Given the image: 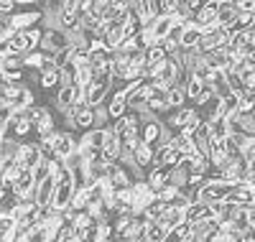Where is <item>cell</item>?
<instances>
[{"instance_id":"obj_1","label":"cell","mask_w":255,"mask_h":242,"mask_svg":"<svg viewBox=\"0 0 255 242\" xmlns=\"http://www.w3.org/2000/svg\"><path fill=\"white\" fill-rule=\"evenodd\" d=\"M79 148H82L79 133H61V130H59V135H56V140H54V145H51L49 156L56 158V161H64V158H69L72 153L79 150Z\"/></svg>"},{"instance_id":"obj_2","label":"cell","mask_w":255,"mask_h":242,"mask_svg":"<svg viewBox=\"0 0 255 242\" xmlns=\"http://www.w3.org/2000/svg\"><path fill=\"white\" fill-rule=\"evenodd\" d=\"M15 161H18L20 168L33 171L41 161H44V153L38 150V143H20L18 150H15Z\"/></svg>"},{"instance_id":"obj_3","label":"cell","mask_w":255,"mask_h":242,"mask_svg":"<svg viewBox=\"0 0 255 242\" xmlns=\"http://www.w3.org/2000/svg\"><path fill=\"white\" fill-rule=\"evenodd\" d=\"M0 74H3L8 82L10 79H20L23 77V56H15V54L0 56Z\"/></svg>"},{"instance_id":"obj_4","label":"cell","mask_w":255,"mask_h":242,"mask_svg":"<svg viewBox=\"0 0 255 242\" xmlns=\"http://www.w3.org/2000/svg\"><path fill=\"white\" fill-rule=\"evenodd\" d=\"M217 5H220V0H209V3L202 5V10L191 18V23L199 26L202 31L204 28H212V26H217Z\"/></svg>"},{"instance_id":"obj_5","label":"cell","mask_w":255,"mask_h":242,"mask_svg":"<svg viewBox=\"0 0 255 242\" xmlns=\"http://www.w3.org/2000/svg\"><path fill=\"white\" fill-rule=\"evenodd\" d=\"M79 100V87L77 84H69V87H61V90H56L54 95V107L59 110V113H69V107Z\"/></svg>"},{"instance_id":"obj_6","label":"cell","mask_w":255,"mask_h":242,"mask_svg":"<svg viewBox=\"0 0 255 242\" xmlns=\"http://www.w3.org/2000/svg\"><path fill=\"white\" fill-rule=\"evenodd\" d=\"M120 138H115L113 133H110V125H108V130H105V143H102V156H105V163H118V158H120Z\"/></svg>"},{"instance_id":"obj_7","label":"cell","mask_w":255,"mask_h":242,"mask_svg":"<svg viewBox=\"0 0 255 242\" xmlns=\"http://www.w3.org/2000/svg\"><path fill=\"white\" fill-rule=\"evenodd\" d=\"M253 219H255V207H250V209H238V214L232 217V222H230V227L235 230L238 235H243V232H250L253 230Z\"/></svg>"},{"instance_id":"obj_8","label":"cell","mask_w":255,"mask_h":242,"mask_svg":"<svg viewBox=\"0 0 255 242\" xmlns=\"http://www.w3.org/2000/svg\"><path fill=\"white\" fill-rule=\"evenodd\" d=\"M166 181H168V168H161V166H151V171L145 173V186L153 191V196L166 186Z\"/></svg>"},{"instance_id":"obj_9","label":"cell","mask_w":255,"mask_h":242,"mask_svg":"<svg viewBox=\"0 0 255 242\" xmlns=\"http://www.w3.org/2000/svg\"><path fill=\"white\" fill-rule=\"evenodd\" d=\"M238 13L235 8H232V0H220V5H217V26L222 28H232L238 23Z\"/></svg>"},{"instance_id":"obj_10","label":"cell","mask_w":255,"mask_h":242,"mask_svg":"<svg viewBox=\"0 0 255 242\" xmlns=\"http://www.w3.org/2000/svg\"><path fill=\"white\" fill-rule=\"evenodd\" d=\"M10 184H13V194H15V196H28L31 189H33V173L26 171V168H20L18 176H15Z\"/></svg>"},{"instance_id":"obj_11","label":"cell","mask_w":255,"mask_h":242,"mask_svg":"<svg viewBox=\"0 0 255 242\" xmlns=\"http://www.w3.org/2000/svg\"><path fill=\"white\" fill-rule=\"evenodd\" d=\"M130 158H133V163H135L140 171H145V168L153 166V150L148 148V145H143V143H138L135 150L130 153Z\"/></svg>"},{"instance_id":"obj_12","label":"cell","mask_w":255,"mask_h":242,"mask_svg":"<svg viewBox=\"0 0 255 242\" xmlns=\"http://www.w3.org/2000/svg\"><path fill=\"white\" fill-rule=\"evenodd\" d=\"M202 38V28L194 26L189 20V26H184V33H181V41H179V49H197V43Z\"/></svg>"},{"instance_id":"obj_13","label":"cell","mask_w":255,"mask_h":242,"mask_svg":"<svg viewBox=\"0 0 255 242\" xmlns=\"http://www.w3.org/2000/svg\"><path fill=\"white\" fill-rule=\"evenodd\" d=\"M33 105H36V97H33V87L23 84V87L18 90V95H15V100H13L10 110H28V107H33Z\"/></svg>"},{"instance_id":"obj_14","label":"cell","mask_w":255,"mask_h":242,"mask_svg":"<svg viewBox=\"0 0 255 242\" xmlns=\"http://www.w3.org/2000/svg\"><path fill=\"white\" fill-rule=\"evenodd\" d=\"M20 36H23V51L26 54H33V51H38V46H41V26H33V28H28V31H18ZM23 54V56H26Z\"/></svg>"},{"instance_id":"obj_15","label":"cell","mask_w":255,"mask_h":242,"mask_svg":"<svg viewBox=\"0 0 255 242\" xmlns=\"http://www.w3.org/2000/svg\"><path fill=\"white\" fill-rule=\"evenodd\" d=\"M184 222V212L181 209H174V207H168L166 212H163V217L158 219V225L166 230V232H171L174 227H179Z\"/></svg>"},{"instance_id":"obj_16","label":"cell","mask_w":255,"mask_h":242,"mask_svg":"<svg viewBox=\"0 0 255 242\" xmlns=\"http://www.w3.org/2000/svg\"><path fill=\"white\" fill-rule=\"evenodd\" d=\"M197 219H209V214H207V204H202V202H194V204H189L186 209H184V222H197Z\"/></svg>"},{"instance_id":"obj_17","label":"cell","mask_w":255,"mask_h":242,"mask_svg":"<svg viewBox=\"0 0 255 242\" xmlns=\"http://www.w3.org/2000/svg\"><path fill=\"white\" fill-rule=\"evenodd\" d=\"M166 230L158 225V222H148L145 230H143V240L145 242H166Z\"/></svg>"},{"instance_id":"obj_18","label":"cell","mask_w":255,"mask_h":242,"mask_svg":"<svg viewBox=\"0 0 255 242\" xmlns=\"http://www.w3.org/2000/svg\"><path fill=\"white\" fill-rule=\"evenodd\" d=\"M207 130H209V138L212 140H225L227 138V125H225L222 118H212L207 122Z\"/></svg>"},{"instance_id":"obj_19","label":"cell","mask_w":255,"mask_h":242,"mask_svg":"<svg viewBox=\"0 0 255 242\" xmlns=\"http://www.w3.org/2000/svg\"><path fill=\"white\" fill-rule=\"evenodd\" d=\"M225 84H227L230 95H243L245 92V87H243V82L235 72H225Z\"/></svg>"},{"instance_id":"obj_20","label":"cell","mask_w":255,"mask_h":242,"mask_svg":"<svg viewBox=\"0 0 255 242\" xmlns=\"http://www.w3.org/2000/svg\"><path fill=\"white\" fill-rule=\"evenodd\" d=\"M38 84H41V90H51V87H56L59 84V69L46 72V74H38Z\"/></svg>"},{"instance_id":"obj_21","label":"cell","mask_w":255,"mask_h":242,"mask_svg":"<svg viewBox=\"0 0 255 242\" xmlns=\"http://www.w3.org/2000/svg\"><path fill=\"white\" fill-rule=\"evenodd\" d=\"M238 77H240V82H243V87H245V92H253V87H255V67L243 69Z\"/></svg>"},{"instance_id":"obj_22","label":"cell","mask_w":255,"mask_h":242,"mask_svg":"<svg viewBox=\"0 0 255 242\" xmlns=\"http://www.w3.org/2000/svg\"><path fill=\"white\" fill-rule=\"evenodd\" d=\"M13 26H10V18L8 15H0V41H8L13 36Z\"/></svg>"},{"instance_id":"obj_23","label":"cell","mask_w":255,"mask_h":242,"mask_svg":"<svg viewBox=\"0 0 255 242\" xmlns=\"http://www.w3.org/2000/svg\"><path fill=\"white\" fill-rule=\"evenodd\" d=\"M181 33H184V26L181 23H171V28H168V33H166V41L179 43L181 41Z\"/></svg>"},{"instance_id":"obj_24","label":"cell","mask_w":255,"mask_h":242,"mask_svg":"<svg viewBox=\"0 0 255 242\" xmlns=\"http://www.w3.org/2000/svg\"><path fill=\"white\" fill-rule=\"evenodd\" d=\"M184 5H186V13H189L191 18H194V15L202 10V5H204V3H202V0H189V3H184Z\"/></svg>"},{"instance_id":"obj_25","label":"cell","mask_w":255,"mask_h":242,"mask_svg":"<svg viewBox=\"0 0 255 242\" xmlns=\"http://www.w3.org/2000/svg\"><path fill=\"white\" fill-rule=\"evenodd\" d=\"M235 242H253V230H250V232H243Z\"/></svg>"},{"instance_id":"obj_26","label":"cell","mask_w":255,"mask_h":242,"mask_svg":"<svg viewBox=\"0 0 255 242\" xmlns=\"http://www.w3.org/2000/svg\"><path fill=\"white\" fill-rule=\"evenodd\" d=\"M118 242H123V240H118Z\"/></svg>"}]
</instances>
